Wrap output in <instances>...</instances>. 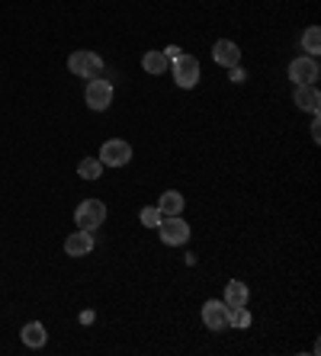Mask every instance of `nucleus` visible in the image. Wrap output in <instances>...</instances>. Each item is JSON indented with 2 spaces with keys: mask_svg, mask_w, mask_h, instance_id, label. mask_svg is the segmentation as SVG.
<instances>
[{
  "mask_svg": "<svg viewBox=\"0 0 321 356\" xmlns=\"http://www.w3.org/2000/svg\"><path fill=\"white\" fill-rule=\"evenodd\" d=\"M203 324L215 334L228 327V305H225L222 298H209L206 305H203Z\"/></svg>",
  "mask_w": 321,
  "mask_h": 356,
  "instance_id": "nucleus-8",
  "label": "nucleus"
},
{
  "mask_svg": "<svg viewBox=\"0 0 321 356\" xmlns=\"http://www.w3.org/2000/svg\"><path fill=\"white\" fill-rule=\"evenodd\" d=\"M103 222H107V206L100 199H84L75 209V225L84 228V232H97Z\"/></svg>",
  "mask_w": 321,
  "mask_h": 356,
  "instance_id": "nucleus-1",
  "label": "nucleus"
},
{
  "mask_svg": "<svg viewBox=\"0 0 321 356\" xmlns=\"http://www.w3.org/2000/svg\"><path fill=\"white\" fill-rule=\"evenodd\" d=\"M292 103H296L299 109H305V113H318V106H321V93H318V87H315V83H296Z\"/></svg>",
  "mask_w": 321,
  "mask_h": 356,
  "instance_id": "nucleus-11",
  "label": "nucleus"
},
{
  "mask_svg": "<svg viewBox=\"0 0 321 356\" xmlns=\"http://www.w3.org/2000/svg\"><path fill=\"white\" fill-rule=\"evenodd\" d=\"M84 103H87L93 113H107L109 103H113V83L103 81V77H91V81H87V90H84Z\"/></svg>",
  "mask_w": 321,
  "mask_h": 356,
  "instance_id": "nucleus-3",
  "label": "nucleus"
},
{
  "mask_svg": "<svg viewBox=\"0 0 321 356\" xmlns=\"http://www.w3.org/2000/svg\"><path fill=\"white\" fill-rule=\"evenodd\" d=\"M164 55H167V61H173V58H180L183 55V49L180 45H171V49H164Z\"/></svg>",
  "mask_w": 321,
  "mask_h": 356,
  "instance_id": "nucleus-21",
  "label": "nucleus"
},
{
  "mask_svg": "<svg viewBox=\"0 0 321 356\" xmlns=\"http://www.w3.org/2000/svg\"><path fill=\"white\" fill-rule=\"evenodd\" d=\"M19 337H23V343L29 350H39V347H45V340H49V331H45V324H39V321H29L23 327V334H19Z\"/></svg>",
  "mask_w": 321,
  "mask_h": 356,
  "instance_id": "nucleus-14",
  "label": "nucleus"
},
{
  "mask_svg": "<svg viewBox=\"0 0 321 356\" xmlns=\"http://www.w3.org/2000/svg\"><path fill=\"white\" fill-rule=\"evenodd\" d=\"M141 67H145L148 74H164L167 67H171V61H167L164 51L151 49V51H145V55H141Z\"/></svg>",
  "mask_w": 321,
  "mask_h": 356,
  "instance_id": "nucleus-15",
  "label": "nucleus"
},
{
  "mask_svg": "<svg viewBox=\"0 0 321 356\" xmlns=\"http://www.w3.org/2000/svg\"><path fill=\"white\" fill-rule=\"evenodd\" d=\"M91 250H93V232L77 228V232L68 234V241H65V254H68V257H87Z\"/></svg>",
  "mask_w": 321,
  "mask_h": 356,
  "instance_id": "nucleus-9",
  "label": "nucleus"
},
{
  "mask_svg": "<svg viewBox=\"0 0 321 356\" xmlns=\"http://www.w3.org/2000/svg\"><path fill=\"white\" fill-rule=\"evenodd\" d=\"M157 209H161V216H183L187 199H183V193L167 190V193H161V199H157Z\"/></svg>",
  "mask_w": 321,
  "mask_h": 356,
  "instance_id": "nucleus-12",
  "label": "nucleus"
},
{
  "mask_svg": "<svg viewBox=\"0 0 321 356\" xmlns=\"http://www.w3.org/2000/svg\"><path fill=\"white\" fill-rule=\"evenodd\" d=\"M302 51H308L312 58H318V51H321V29L318 26H308L302 33Z\"/></svg>",
  "mask_w": 321,
  "mask_h": 356,
  "instance_id": "nucleus-17",
  "label": "nucleus"
},
{
  "mask_svg": "<svg viewBox=\"0 0 321 356\" xmlns=\"http://www.w3.org/2000/svg\"><path fill=\"white\" fill-rule=\"evenodd\" d=\"M199 77H203V67H199V61L193 58V55L183 51L180 58H173V83H177L180 90H193L199 83Z\"/></svg>",
  "mask_w": 321,
  "mask_h": 356,
  "instance_id": "nucleus-2",
  "label": "nucleus"
},
{
  "mask_svg": "<svg viewBox=\"0 0 321 356\" xmlns=\"http://www.w3.org/2000/svg\"><path fill=\"white\" fill-rule=\"evenodd\" d=\"M228 327H251V312H247V305L228 308Z\"/></svg>",
  "mask_w": 321,
  "mask_h": 356,
  "instance_id": "nucleus-18",
  "label": "nucleus"
},
{
  "mask_svg": "<svg viewBox=\"0 0 321 356\" xmlns=\"http://www.w3.org/2000/svg\"><path fill=\"white\" fill-rule=\"evenodd\" d=\"M157 234H161V241L167 248H180V244L189 241V225L180 216H164L161 225H157Z\"/></svg>",
  "mask_w": 321,
  "mask_h": 356,
  "instance_id": "nucleus-4",
  "label": "nucleus"
},
{
  "mask_svg": "<svg viewBox=\"0 0 321 356\" xmlns=\"http://www.w3.org/2000/svg\"><path fill=\"white\" fill-rule=\"evenodd\" d=\"M212 58H215V65H222V67L241 65V49H238V42L219 39V42L212 45Z\"/></svg>",
  "mask_w": 321,
  "mask_h": 356,
  "instance_id": "nucleus-10",
  "label": "nucleus"
},
{
  "mask_svg": "<svg viewBox=\"0 0 321 356\" xmlns=\"http://www.w3.org/2000/svg\"><path fill=\"white\" fill-rule=\"evenodd\" d=\"M318 74V58H312V55H299L289 61V81L292 83H315Z\"/></svg>",
  "mask_w": 321,
  "mask_h": 356,
  "instance_id": "nucleus-7",
  "label": "nucleus"
},
{
  "mask_svg": "<svg viewBox=\"0 0 321 356\" xmlns=\"http://www.w3.org/2000/svg\"><path fill=\"white\" fill-rule=\"evenodd\" d=\"M228 308H235V305H247L251 302V289H247L241 280H231V282H225V298H222Z\"/></svg>",
  "mask_w": 321,
  "mask_h": 356,
  "instance_id": "nucleus-13",
  "label": "nucleus"
},
{
  "mask_svg": "<svg viewBox=\"0 0 321 356\" xmlns=\"http://www.w3.org/2000/svg\"><path fill=\"white\" fill-rule=\"evenodd\" d=\"M97 158L103 161V167H125L132 161V145L123 138H109V141H103Z\"/></svg>",
  "mask_w": 321,
  "mask_h": 356,
  "instance_id": "nucleus-5",
  "label": "nucleus"
},
{
  "mask_svg": "<svg viewBox=\"0 0 321 356\" xmlns=\"http://www.w3.org/2000/svg\"><path fill=\"white\" fill-rule=\"evenodd\" d=\"M228 71H231V81H235V83H244V71H241V65H235V67H228Z\"/></svg>",
  "mask_w": 321,
  "mask_h": 356,
  "instance_id": "nucleus-20",
  "label": "nucleus"
},
{
  "mask_svg": "<svg viewBox=\"0 0 321 356\" xmlns=\"http://www.w3.org/2000/svg\"><path fill=\"white\" fill-rule=\"evenodd\" d=\"M68 67H71V74L77 77H97L103 71V58H100L97 51H71V58H68Z\"/></svg>",
  "mask_w": 321,
  "mask_h": 356,
  "instance_id": "nucleus-6",
  "label": "nucleus"
},
{
  "mask_svg": "<svg viewBox=\"0 0 321 356\" xmlns=\"http://www.w3.org/2000/svg\"><path fill=\"white\" fill-rule=\"evenodd\" d=\"M161 218H164V216H161V209H157V206H145L139 212V222L145 225V228H157V225H161Z\"/></svg>",
  "mask_w": 321,
  "mask_h": 356,
  "instance_id": "nucleus-19",
  "label": "nucleus"
},
{
  "mask_svg": "<svg viewBox=\"0 0 321 356\" xmlns=\"http://www.w3.org/2000/svg\"><path fill=\"white\" fill-rule=\"evenodd\" d=\"M77 174H81V180L97 183L100 177H103V161L100 158H84L81 164H77Z\"/></svg>",
  "mask_w": 321,
  "mask_h": 356,
  "instance_id": "nucleus-16",
  "label": "nucleus"
}]
</instances>
